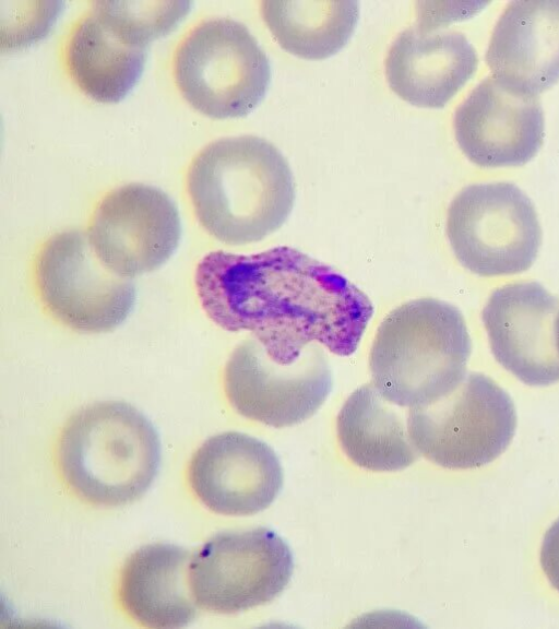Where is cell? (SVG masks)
<instances>
[{"label":"cell","mask_w":559,"mask_h":629,"mask_svg":"<svg viewBox=\"0 0 559 629\" xmlns=\"http://www.w3.org/2000/svg\"><path fill=\"white\" fill-rule=\"evenodd\" d=\"M394 404L372 384L355 390L336 418L337 438L345 455L371 472H396L412 465L419 452Z\"/></svg>","instance_id":"19"},{"label":"cell","mask_w":559,"mask_h":629,"mask_svg":"<svg viewBox=\"0 0 559 629\" xmlns=\"http://www.w3.org/2000/svg\"><path fill=\"white\" fill-rule=\"evenodd\" d=\"M510 395L491 378L472 372L440 400L413 407L412 442L432 463L451 470L476 468L502 454L515 434Z\"/></svg>","instance_id":"6"},{"label":"cell","mask_w":559,"mask_h":629,"mask_svg":"<svg viewBox=\"0 0 559 629\" xmlns=\"http://www.w3.org/2000/svg\"><path fill=\"white\" fill-rule=\"evenodd\" d=\"M539 560L549 583L559 592V518L544 535Z\"/></svg>","instance_id":"23"},{"label":"cell","mask_w":559,"mask_h":629,"mask_svg":"<svg viewBox=\"0 0 559 629\" xmlns=\"http://www.w3.org/2000/svg\"><path fill=\"white\" fill-rule=\"evenodd\" d=\"M56 453L64 483L80 499L120 507L141 498L154 482L160 441L138 408L105 401L80 408L67 420Z\"/></svg>","instance_id":"3"},{"label":"cell","mask_w":559,"mask_h":629,"mask_svg":"<svg viewBox=\"0 0 559 629\" xmlns=\"http://www.w3.org/2000/svg\"><path fill=\"white\" fill-rule=\"evenodd\" d=\"M429 32L413 26L396 37L385 58V76L411 105L442 108L475 74L478 57L462 33Z\"/></svg>","instance_id":"16"},{"label":"cell","mask_w":559,"mask_h":629,"mask_svg":"<svg viewBox=\"0 0 559 629\" xmlns=\"http://www.w3.org/2000/svg\"><path fill=\"white\" fill-rule=\"evenodd\" d=\"M192 554L169 543L146 544L124 561L118 596L126 614L147 628H181L198 605L190 586Z\"/></svg>","instance_id":"17"},{"label":"cell","mask_w":559,"mask_h":629,"mask_svg":"<svg viewBox=\"0 0 559 629\" xmlns=\"http://www.w3.org/2000/svg\"><path fill=\"white\" fill-rule=\"evenodd\" d=\"M261 13L278 45L308 60L326 59L350 39L359 16L357 1H263Z\"/></svg>","instance_id":"20"},{"label":"cell","mask_w":559,"mask_h":629,"mask_svg":"<svg viewBox=\"0 0 559 629\" xmlns=\"http://www.w3.org/2000/svg\"><path fill=\"white\" fill-rule=\"evenodd\" d=\"M190 7V1H95L91 10L130 43L147 47L173 31Z\"/></svg>","instance_id":"21"},{"label":"cell","mask_w":559,"mask_h":629,"mask_svg":"<svg viewBox=\"0 0 559 629\" xmlns=\"http://www.w3.org/2000/svg\"><path fill=\"white\" fill-rule=\"evenodd\" d=\"M447 235L457 261L485 277L528 270L542 242L531 199L504 181L461 190L448 210Z\"/></svg>","instance_id":"7"},{"label":"cell","mask_w":559,"mask_h":629,"mask_svg":"<svg viewBox=\"0 0 559 629\" xmlns=\"http://www.w3.org/2000/svg\"><path fill=\"white\" fill-rule=\"evenodd\" d=\"M147 47L134 45L111 29L92 10L73 27L66 63L75 84L100 103H118L139 82Z\"/></svg>","instance_id":"18"},{"label":"cell","mask_w":559,"mask_h":629,"mask_svg":"<svg viewBox=\"0 0 559 629\" xmlns=\"http://www.w3.org/2000/svg\"><path fill=\"white\" fill-rule=\"evenodd\" d=\"M293 570L292 550L273 530L221 532L192 555L190 586L198 607L236 614L272 602Z\"/></svg>","instance_id":"9"},{"label":"cell","mask_w":559,"mask_h":629,"mask_svg":"<svg viewBox=\"0 0 559 629\" xmlns=\"http://www.w3.org/2000/svg\"><path fill=\"white\" fill-rule=\"evenodd\" d=\"M456 142L480 167L521 166L539 151L544 114L537 96L514 92L485 78L454 115Z\"/></svg>","instance_id":"14"},{"label":"cell","mask_w":559,"mask_h":629,"mask_svg":"<svg viewBox=\"0 0 559 629\" xmlns=\"http://www.w3.org/2000/svg\"><path fill=\"white\" fill-rule=\"evenodd\" d=\"M174 76L183 98L215 119L245 117L271 82L269 58L250 31L229 17H211L178 46Z\"/></svg>","instance_id":"5"},{"label":"cell","mask_w":559,"mask_h":629,"mask_svg":"<svg viewBox=\"0 0 559 629\" xmlns=\"http://www.w3.org/2000/svg\"><path fill=\"white\" fill-rule=\"evenodd\" d=\"M181 232L175 201L157 187L133 182L100 200L87 237L106 268L132 278L164 265L178 248Z\"/></svg>","instance_id":"11"},{"label":"cell","mask_w":559,"mask_h":629,"mask_svg":"<svg viewBox=\"0 0 559 629\" xmlns=\"http://www.w3.org/2000/svg\"><path fill=\"white\" fill-rule=\"evenodd\" d=\"M559 300L537 282L504 285L490 295L483 322L497 361L528 385L559 382L555 323Z\"/></svg>","instance_id":"13"},{"label":"cell","mask_w":559,"mask_h":629,"mask_svg":"<svg viewBox=\"0 0 559 629\" xmlns=\"http://www.w3.org/2000/svg\"><path fill=\"white\" fill-rule=\"evenodd\" d=\"M194 285L212 322L249 332L281 365L296 363L311 344L350 356L373 314L371 300L344 275L287 246L209 252L195 268Z\"/></svg>","instance_id":"1"},{"label":"cell","mask_w":559,"mask_h":629,"mask_svg":"<svg viewBox=\"0 0 559 629\" xmlns=\"http://www.w3.org/2000/svg\"><path fill=\"white\" fill-rule=\"evenodd\" d=\"M492 76L530 96L559 81V0L510 2L498 19L485 56Z\"/></svg>","instance_id":"15"},{"label":"cell","mask_w":559,"mask_h":629,"mask_svg":"<svg viewBox=\"0 0 559 629\" xmlns=\"http://www.w3.org/2000/svg\"><path fill=\"white\" fill-rule=\"evenodd\" d=\"M62 4L63 2L60 1L41 2L40 7L36 9L34 8L36 2H34L31 9L12 8L10 10L9 33L2 37V40L5 37L9 39L2 43V49L4 46L19 48L44 36L56 21Z\"/></svg>","instance_id":"22"},{"label":"cell","mask_w":559,"mask_h":629,"mask_svg":"<svg viewBox=\"0 0 559 629\" xmlns=\"http://www.w3.org/2000/svg\"><path fill=\"white\" fill-rule=\"evenodd\" d=\"M332 372L319 344L292 365L271 359L255 340L240 343L224 369V389L241 416L274 428L310 418L332 390Z\"/></svg>","instance_id":"10"},{"label":"cell","mask_w":559,"mask_h":629,"mask_svg":"<svg viewBox=\"0 0 559 629\" xmlns=\"http://www.w3.org/2000/svg\"><path fill=\"white\" fill-rule=\"evenodd\" d=\"M187 190L201 226L234 246L277 230L296 194L286 158L255 135L222 138L204 146L188 168Z\"/></svg>","instance_id":"2"},{"label":"cell","mask_w":559,"mask_h":629,"mask_svg":"<svg viewBox=\"0 0 559 629\" xmlns=\"http://www.w3.org/2000/svg\"><path fill=\"white\" fill-rule=\"evenodd\" d=\"M555 337H556V345L559 352V313L557 316L556 319V323H555Z\"/></svg>","instance_id":"24"},{"label":"cell","mask_w":559,"mask_h":629,"mask_svg":"<svg viewBox=\"0 0 559 629\" xmlns=\"http://www.w3.org/2000/svg\"><path fill=\"white\" fill-rule=\"evenodd\" d=\"M35 282L48 312L83 333L116 329L136 300L135 285L106 268L81 230L58 233L43 245L35 262Z\"/></svg>","instance_id":"8"},{"label":"cell","mask_w":559,"mask_h":629,"mask_svg":"<svg viewBox=\"0 0 559 629\" xmlns=\"http://www.w3.org/2000/svg\"><path fill=\"white\" fill-rule=\"evenodd\" d=\"M471 349L456 307L435 298L411 300L378 327L369 355L372 385L396 406L429 405L463 380Z\"/></svg>","instance_id":"4"},{"label":"cell","mask_w":559,"mask_h":629,"mask_svg":"<svg viewBox=\"0 0 559 629\" xmlns=\"http://www.w3.org/2000/svg\"><path fill=\"white\" fill-rule=\"evenodd\" d=\"M189 485L211 511L234 517L269 508L280 495L284 475L274 450L239 431L206 439L188 466Z\"/></svg>","instance_id":"12"}]
</instances>
